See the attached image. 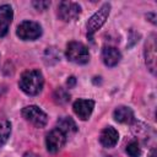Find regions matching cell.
<instances>
[{
  "instance_id": "6da1fadb",
  "label": "cell",
  "mask_w": 157,
  "mask_h": 157,
  "mask_svg": "<svg viewBox=\"0 0 157 157\" xmlns=\"http://www.w3.org/2000/svg\"><path fill=\"white\" fill-rule=\"evenodd\" d=\"M20 88L28 96L38 94L44 85L43 75L39 70H27L21 75L20 78Z\"/></svg>"
},
{
  "instance_id": "7a4b0ae2",
  "label": "cell",
  "mask_w": 157,
  "mask_h": 157,
  "mask_svg": "<svg viewBox=\"0 0 157 157\" xmlns=\"http://www.w3.org/2000/svg\"><path fill=\"white\" fill-rule=\"evenodd\" d=\"M66 58L75 64H86L90 60V53L85 44L80 42H70L66 47Z\"/></svg>"
},
{
  "instance_id": "3957f363",
  "label": "cell",
  "mask_w": 157,
  "mask_h": 157,
  "mask_svg": "<svg viewBox=\"0 0 157 157\" xmlns=\"http://www.w3.org/2000/svg\"><path fill=\"white\" fill-rule=\"evenodd\" d=\"M110 12V4L105 2L102 5V7L88 20L87 22V37L91 38L105 22Z\"/></svg>"
},
{
  "instance_id": "277c9868",
  "label": "cell",
  "mask_w": 157,
  "mask_h": 157,
  "mask_svg": "<svg viewBox=\"0 0 157 157\" xmlns=\"http://www.w3.org/2000/svg\"><path fill=\"white\" fill-rule=\"evenodd\" d=\"M23 118L36 128H44L48 123V115L37 105H27L22 109Z\"/></svg>"
},
{
  "instance_id": "5b68a950",
  "label": "cell",
  "mask_w": 157,
  "mask_h": 157,
  "mask_svg": "<svg viewBox=\"0 0 157 157\" xmlns=\"http://www.w3.org/2000/svg\"><path fill=\"white\" fill-rule=\"evenodd\" d=\"M16 33L23 40H34V39H37V38L40 37V34H42V27L37 22H33V21H23L22 23L18 25Z\"/></svg>"
},
{
  "instance_id": "8992f818",
  "label": "cell",
  "mask_w": 157,
  "mask_h": 157,
  "mask_svg": "<svg viewBox=\"0 0 157 157\" xmlns=\"http://www.w3.org/2000/svg\"><path fill=\"white\" fill-rule=\"evenodd\" d=\"M65 142H66V135L58 128L50 130L47 134L45 145H47V150L50 153H56L59 150H61Z\"/></svg>"
},
{
  "instance_id": "52a82bcc",
  "label": "cell",
  "mask_w": 157,
  "mask_h": 157,
  "mask_svg": "<svg viewBox=\"0 0 157 157\" xmlns=\"http://www.w3.org/2000/svg\"><path fill=\"white\" fill-rule=\"evenodd\" d=\"M81 13V6L71 1H61L58 6V16L63 21L76 20Z\"/></svg>"
},
{
  "instance_id": "ba28073f",
  "label": "cell",
  "mask_w": 157,
  "mask_h": 157,
  "mask_svg": "<svg viewBox=\"0 0 157 157\" xmlns=\"http://www.w3.org/2000/svg\"><path fill=\"white\" fill-rule=\"evenodd\" d=\"M145 61L148 70L155 74L156 70V36L151 34L145 44Z\"/></svg>"
},
{
  "instance_id": "9c48e42d",
  "label": "cell",
  "mask_w": 157,
  "mask_h": 157,
  "mask_svg": "<svg viewBox=\"0 0 157 157\" xmlns=\"http://www.w3.org/2000/svg\"><path fill=\"white\" fill-rule=\"evenodd\" d=\"M74 112L81 120H87L92 114L94 108V102L92 99H77L74 102Z\"/></svg>"
},
{
  "instance_id": "30bf717a",
  "label": "cell",
  "mask_w": 157,
  "mask_h": 157,
  "mask_svg": "<svg viewBox=\"0 0 157 157\" xmlns=\"http://www.w3.org/2000/svg\"><path fill=\"white\" fill-rule=\"evenodd\" d=\"M12 16H13V12L10 5L5 4L0 6V37H4L7 33L12 21Z\"/></svg>"
},
{
  "instance_id": "8fae6325",
  "label": "cell",
  "mask_w": 157,
  "mask_h": 157,
  "mask_svg": "<svg viewBox=\"0 0 157 157\" xmlns=\"http://www.w3.org/2000/svg\"><path fill=\"white\" fill-rule=\"evenodd\" d=\"M119 140V134L118 131L112 128V126H107L102 130L101 135H99V142L104 146V147H114L117 145Z\"/></svg>"
},
{
  "instance_id": "7c38bea8",
  "label": "cell",
  "mask_w": 157,
  "mask_h": 157,
  "mask_svg": "<svg viewBox=\"0 0 157 157\" xmlns=\"http://www.w3.org/2000/svg\"><path fill=\"white\" fill-rule=\"evenodd\" d=\"M102 59L107 66H115L120 61L121 54L115 47H104L102 50Z\"/></svg>"
},
{
  "instance_id": "4fadbf2b",
  "label": "cell",
  "mask_w": 157,
  "mask_h": 157,
  "mask_svg": "<svg viewBox=\"0 0 157 157\" xmlns=\"http://www.w3.org/2000/svg\"><path fill=\"white\" fill-rule=\"evenodd\" d=\"M113 115H114V119L121 124H130L131 121H134V113H132L131 108L125 107V105L118 107L114 110Z\"/></svg>"
},
{
  "instance_id": "5bb4252c",
  "label": "cell",
  "mask_w": 157,
  "mask_h": 157,
  "mask_svg": "<svg viewBox=\"0 0 157 157\" xmlns=\"http://www.w3.org/2000/svg\"><path fill=\"white\" fill-rule=\"evenodd\" d=\"M58 129H60L65 135H70L77 131V126L70 117H61L58 120Z\"/></svg>"
},
{
  "instance_id": "9a60e30c",
  "label": "cell",
  "mask_w": 157,
  "mask_h": 157,
  "mask_svg": "<svg viewBox=\"0 0 157 157\" xmlns=\"http://www.w3.org/2000/svg\"><path fill=\"white\" fill-rule=\"evenodd\" d=\"M11 134V123L9 120H2L0 123V147L7 141Z\"/></svg>"
},
{
  "instance_id": "2e32d148",
  "label": "cell",
  "mask_w": 157,
  "mask_h": 157,
  "mask_svg": "<svg viewBox=\"0 0 157 157\" xmlns=\"http://www.w3.org/2000/svg\"><path fill=\"white\" fill-rule=\"evenodd\" d=\"M126 153H128L130 157H139L140 153H141L139 142H137V141H131V142H129V145L126 146Z\"/></svg>"
},
{
  "instance_id": "e0dca14e",
  "label": "cell",
  "mask_w": 157,
  "mask_h": 157,
  "mask_svg": "<svg viewBox=\"0 0 157 157\" xmlns=\"http://www.w3.org/2000/svg\"><path fill=\"white\" fill-rule=\"evenodd\" d=\"M32 5H33L38 11H44V10H47V9L50 6V2H49V1H33Z\"/></svg>"
},
{
  "instance_id": "ac0fdd59",
  "label": "cell",
  "mask_w": 157,
  "mask_h": 157,
  "mask_svg": "<svg viewBox=\"0 0 157 157\" xmlns=\"http://www.w3.org/2000/svg\"><path fill=\"white\" fill-rule=\"evenodd\" d=\"M23 157H39V156H37V155H34V153H32V152H27V153H25Z\"/></svg>"
},
{
  "instance_id": "d6986e66",
  "label": "cell",
  "mask_w": 157,
  "mask_h": 157,
  "mask_svg": "<svg viewBox=\"0 0 157 157\" xmlns=\"http://www.w3.org/2000/svg\"><path fill=\"white\" fill-rule=\"evenodd\" d=\"M155 152H156V150L153 148V150L151 151V155H150V157H156V155H155Z\"/></svg>"
},
{
  "instance_id": "ffe728a7",
  "label": "cell",
  "mask_w": 157,
  "mask_h": 157,
  "mask_svg": "<svg viewBox=\"0 0 157 157\" xmlns=\"http://www.w3.org/2000/svg\"><path fill=\"white\" fill-rule=\"evenodd\" d=\"M4 91V88H0V96H1V92Z\"/></svg>"
}]
</instances>
